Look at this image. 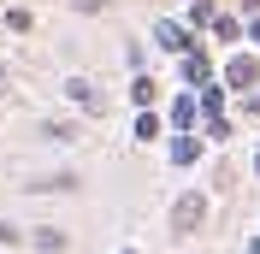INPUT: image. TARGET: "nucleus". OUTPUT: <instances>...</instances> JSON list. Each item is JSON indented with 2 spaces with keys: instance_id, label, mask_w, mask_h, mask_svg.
<instances>
[{
  "instance_id": "8",
  "label": "nucleus",
  "mask_w": 260,
  "mask_h": 254,
  "mask_svg": "<svg viewBox=\"0 0 260 254\" xmlns=\"http://www.w3.org/2000/svg\"><path fill=\"white\" fill-rule=\"evenodd\" d=\"M136 136H142V142H154V136H160V118H154L148 107H142V118H136Z\"/></svg>"
},
{
  "instance_id": "9",
  "label": "nucleus",
  "mask_w": 260,
  "mask_h": 254,
  "mask_svg": "<svg viewBox=\"0 0 260 254\" xmlns=\"http://www.w3.org/2000/svg\"><path fill=\"white\" fill-rule=\"evenodd\" d=\"M172 160H178V166H189V160H195V136H178V142H172Z\"/></svg>"
},
{
  "instance_id": "10",
  "label": "nucleus",
  "mask_w": 260,
  "mask_h": 254,
  "mask_svg": "<svg viewBox=\"0 0 260 254\" xmlns=\"http://www.w3.org/2000/svg\"><path fill=\"white\" fill-rule=\"evenodd\" d=\"M213 30H219V36L231 42V36H243V24H237V18H219V12H213Z\"/></svg>"
},
{
  "instance_id": "4",
  "label": "nucleus",
  "mask_w": 260,
  "mask_h": 254,
  "mask_svg": "<svg viewBox=\"0 0 260 254\" xmlns=\"http://www.w3.org/2000/svg\"><path fill=\"white\" fill-rule=\"evenodd\" d=\"M65 89H71V101H77V107L101 112V95H95V89H89V77H71V83H65Z\"/></svg>"
},
{
  "instance_id": "5",
  "label": "nucleus",
  "mask_w": 260,
  "mask_h": 254,
  "mask_svg": "<svg viewBox=\"0 0 260 254\" xmlns=\"http://www.w3.org/2000/svg\"><path fill=\"white\" fill-rule=\"evenodd\" d=\"M207 77H213V65L201 53H183V83H207Z\"/></svg>"
},
{
  "instance_id": "13",
  "label": "nucleus",
  "mask_w": 260,
  "mask_h": 254,
  "mask_svg": "<svg viewBox=\"0 0 260 254\" xmlns=\"http://www.w3.org/2000/svg\"><path fill=\"white\" fill-rule=\"evenodd\" d=\"M0 89H6V65H0Z\"/></svg>"
},
{
  "instance_id": "14",
  "label": "nucleus",
  "mask_w": 260,
  "mask_h": 254,
  "mask_svg": "<svg viewBox=\"0 0 260 254\" xmlns=\"http://www.w3.org/2000/svg\"><path fill=\"white\" fill-rule=\"evenodd\" d=\"M254 166H260V160H254Z\"/></svg>"
},
{
  "instance_id": "6",
  "label": "nucleus",
  "mask_w": 260,
  "mask_h": 254,
  "mask_svg": "<svg viewBox=\"0 0 260 254\" xmlns=\"http://www.w3.org/2000/svg\"><path fill=\"white\" fill-rule=\"evenodd\" d=\"M172 124H178V130H189V124H195V95H183L178 107H172Z\"/></svg>"
},
{
  "instance_id": "3",
  "label": "nucleus",
  "mask_w": 260,
  "mask_h": 254,
  "mask_svg": "<svg viewBox=\"0 0 260 254\" xmlns=\"http://www.w3.org/2000/svg\"><path fill=\"white\" fill-rule=\"evenodd\" d=\"M154 36H160V48H172V53H189V30H183V24H154Z\"/></svg>"
},
{
  "instance_id": "7",
  "label": "nucleus",
  "mask_w": 260,
  "mask_h": 254,
  "mask_svg": "<svg viewBox=\"0 0 260 254\" xmlns=\"http://www.w3.org/2000/svg\"><path fill=\"white\" fill-rule=\"evenodd\" d=\"M130 101H136V107H154V83L136 77V83H130Z\"/></svg>"
},
{
  "instance_id": "1",
  "label": "nucleus",
  "mask_w": 260,
  "mask_h": 254,
  "mask_svg": "<svg viewBox=\"0 0 260 254\" xmlns=\"http://www.w3.org/2000/svg\"><path fill=\"white\" fill-rule=\"evenodd\" d=\"M201 219H207V201H201V195H178V207H172V225H178V231H195Z\"/></svg>"
},
{
  "instance_id": "2",
  "label": "nucleus",
  "mask_w": 260,
  "mask_h": 254,
  "mask_svg": "<svg viewBox=\"0 0 260 254\" xmlns=\"http://www.w3.org/2000/svg\"><path fill=\"white\" fill-rule=\"evenodd\" d=\"M225 83L243 95V89H254V83H260V65H254V59H231V65H225Z\"/></svg>"
},
{
  "instance_id": "12",
  "label": "nucleus",
  "mask_w": 260,
  "mask_h": 254,
  "mask_svg": "<svg viewBox=\"0 0 260 254\" xmlns=\"http://www.w3.org/2000/svg\"><path fill=\"white\" fill-rule=\"evenodd\" d=\"M248 36H254V42H260V12H254V24H248Z\"/></svg>"
},
{
  "instance_id": "11",
  "label": "nucleus",
  "mask_w": 260,
  "mask_h": 254,
  "mask_svg": "<svg viewBox=\"0 0 260 254\" xmlns=\"http://www.w3.org/2000/svg\"><path fill=\"white\" fill-rule=\"evenodd\" d=\"M71 6H77V12H101V6H107V0H71Z\"/></svg>"
}]
</instances>
